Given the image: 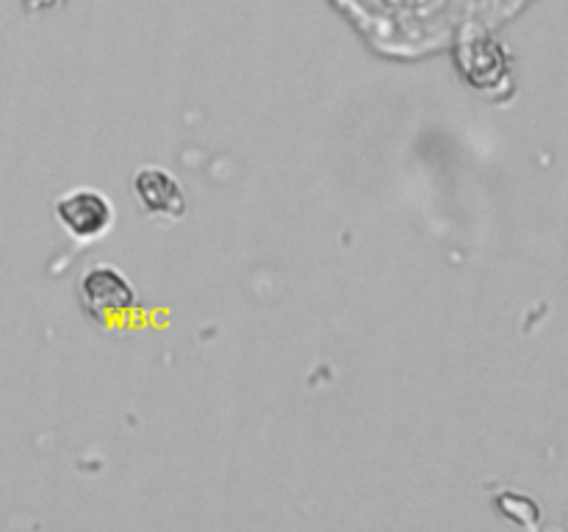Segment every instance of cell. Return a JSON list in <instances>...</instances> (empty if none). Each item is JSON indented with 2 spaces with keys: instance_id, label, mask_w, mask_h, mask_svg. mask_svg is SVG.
Segmentation results:
<instances>
[{
  "instance_id": "3",
  "label": "cell",
  "mask_w": 568,
  "mask_h": 532,
  "mask_svg": "<svg viewBox=\"0 0 568 532\" xmlns=\"http://www.w3.org/2000/svg\"><path fill=\"white\" fill-rule=\"evenodd\" d=\"M133 194L144 214L155 216V219L175 222L186 214V192L175 172H170L166 166H139L133 175Z\"/></svg>"
},
{
  "instance_id": "2",
  "label": "cell",
  "mask_w": 568,
  "mask_h": 532,
  "mask_svg": "<svg viewBox=\"0 0 568 532\" xmlns=\"http://www.w3.org/2000/svg\"><path fill=\"white\" fill-rule=\"evenodd\" d=\"M55 219L72 242L92 244L109 236L116 222V208L100 188L75 186L55 200Z\"/></svg>"
},
{
  "instance_id": "1",
  "label": "cell",
  "mask_w": 568,
  "mask_h": 532,
  "mask_svg": "<svg viewBox=\"0 0 568 532\" xmlns=\"http://www.w3.org/2000/svg\"><path fill=\"white\" fill-rule=\"evenodd\" d=\"M81 303L100 325H120L136 310L139 297L128 275L114 264H94L81 277Z\"/></svg>"
}]
</instances>
